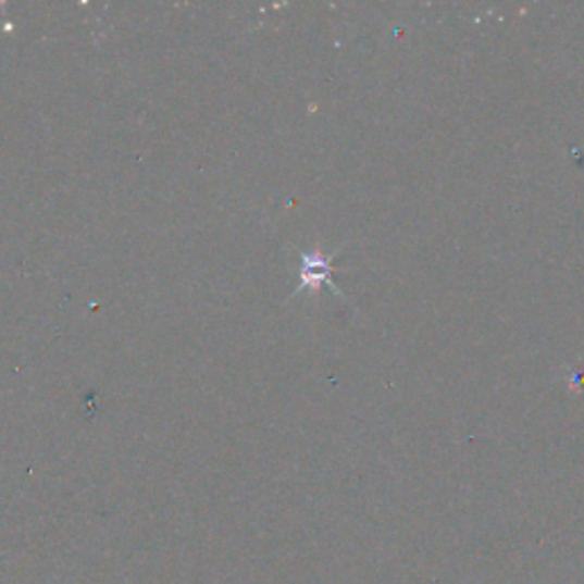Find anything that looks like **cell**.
<instances>
[{
	"instance_id": "cell-1",
	"label": "cell",
	"mask_w": 584,
	"mask_h": 584,
	"mask_svg": "<svg viewBox=\"0 0 584 584\" xmlns=\"http://www.w3.org/2000/svg\"><path fill=\"white\" fill-rule=\"evenodd\" d=\"M303 274H301V282L307 284V286H315L318 282H332V276H330V263H326L322 256H303Z\"/></svg>"
}]
</instances>
